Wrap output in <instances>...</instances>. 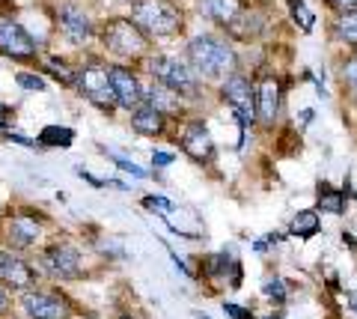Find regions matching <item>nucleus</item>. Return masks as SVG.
Here are the masks:
<instances>
[{
    "label": "nucleus",
    "mask_w": 357,
    "mask_h": 319,
    "mask_svg": "<svg viewBox=\"0 0 357 319\" xmlns=\"http://www.w3.org/2000/svg\"><path fill=\"white\" fill-rule=\"evenodd\" d=\"M331 3L340 9H357V0H331Z\"/></svg>",
    "instance_id": "33"
},
{
    "label": "nucleus",
    "mask_w": 357,
    "mask_h": 319,
    "mask_svg": "<svg viewBox=\"0 0 357 319\" xmlns=\"http://www.w3.org/2000/svg\"><path fill=\"white\" fill-rule=\"evenodd\" d=\"M0 283H6L13 290H27L33 283V269L24 260L13 257L9 251H0Z\"/></svg>",
    "instance_id": "13"
},
{
    "label": "nucleus",
    "mask_w": 357,
    "mask_h": 319,
    "mask_svg": "<svg viewBox=\"0 0 357 319\" xmlns=\"http://www.w3.org/2000/svg\"><path fill=\"white\" fill-rule=\"evenodd\" d=\"M6 239L13 242L15 248H27V245H33V242L39 239V224L33 221V218H27V215H15L13 221L6 224Z\"/></svg>",
    "instance_id": "16"
},
{
    "label": "nucleus",
    "mask_w": 357,
    "mask_h": 319,
    "mask_svg": "<svg viewBox=\"0 0 357 319\" xmlns=\"http://www.w3.org/2000/svg\"><path fill=\"white\" fill-rule=\"evenodd\" d=\"M143 206H146L149 212H158V215H167V212L173 209V203L164 200V197H146V200H143Z\"/></svg>",
    "instance_id": "28"
},
{
    "label": "nucleus",
    "mask_w": 357,
    "mask_h": 319,
    "mask_svg": "<svg viewBox=\"0 0 357 319\" xmlns=\"http://www.w3.org/2000/svg\"><path fill=\"white\" fill-rule=\"evenodd\" d=\"M319 227H321V218L316 209H304V212H298L292 218V236H301V239H310V236H316L319 233Z\"/></svg>",
    "instance_id": "19"
},
{
    "label": "nucleus",
    "mask_w": 357,
    "mask_h": 319,
    "mask_svg": "<svg viewBox=\"0 0 357 319\" xmlns=\"http://www.w3.org/2000/svg\"><path fill=\"white\" fill-rule=\"evenodd\" d=\"M72 138H75V131L60 128V126H48V128H42V135H39V140L48 144V147H69Z\"/></svg>",
    "instance_id": "22"
},
{
    "label": "nucleus",
    "mask_w": 357,
    "mask_h": 319,
    "mask_svg": "<svg viewBox=\"0 0 357 319\" xmlns=\"http://www.w3.org/2000/svg\"><path fill=\"white\" fill-rule=\"evenodd\" d=\"M77 87H81V93L89 98L93 105H98L102 111H114L119 105L116 102V90H114V81H110V69H105L102 63H89L81 69L77 75Z\"/></svg>",
    "instance_id": "4"
},
{
    "label": "nucleus",
    "mask_w": 357,
    "mask_h": 319,
    "mask_svg": "<svg viewBox=\"0 0 357 319\" xmlns=\"http://www.w3.org/2000/svg\"><path fill=\"white\" fill-rule=\"evenodd\" d=\"M146 105H152L155 111H161L164 117L167 114H176L178 111V93L170 90V87L158 84V87H152V90L146 93Z\"/></svg>",
    "instance_id": "17"
},
{
    "label": "nucleus",
    "mask_w": 357,
    "mask_h": 319,
    "mask_svg": "<svg viewBox=\"0 0 357 319\" xmlns=\"http://www.w3.org/2000/svg\"><path fill=\"white\" fill-rule=\"evenodd\" d=\"M0 54H6L13 60H30L36 57V42L18 21L0 18Z\"/></svg>",
    "instance_id": "7"
},
{
    "label": "nucleus",
    "mask_w": 357,
    "mask_h": 319,
    "mask_svg": "<svg viewBox=\"0 0 357 319\" xmlns=\"http://www.w3.org/2000/svg\"><path fill=\"white\" fill-rule=\"evenodd\" d=\"M188 60H191V69L203 78H223L236 63V54L227 42L215 36H194L188 42Z\"/></svg>",
    "instance_id": "1"
},
{
    "label": "nucleus",
    "mask_w": 357,
    "mask_h": 319,
    "mask_svg": "<svg viewBox=\"0 0 357 319\" xmlns=\"http://www.w3.org/2000/svg\"><path fill=\"white\" fill-rule=\"evenodd\" d=\"M268 319H283V316H268Z\"/></svg>",
    "instance_id": "36"
},
{
    "label": "nucleus",
    "mask_w": 357,
    "mask_h": 319,
    "mask_svg": "<svg viewBox=\"0 0 357 319\" xmlns=\"http://www.w3.org/2000/svg\"><path fill=\"white\" fill-rule=\"evenodd\" d=\"M122 319H134V316H122Z\"/></svg>",
    "instance_id": "37"
},
{
    "label": "nucleus",
    "mask_w": 357,
    "mask_h": 319,
    "mask_svg": "<svg viewBox=\"0 0 357 319\" xmlns=\"http://www.w3.org/2000/svg\"><path fill=\"white\" fill-rule=\"evenodd\" d=\"M262 292L268 295V299H274L277 304H283V302L289 299V290H286L283 278H268V281L262 283Z\"/></svg>",
    "instance_id": "23"
},
{
    "label": "nucleus",
    "mask_w": 357,
    "mask_h": 319,
    "mask_svg": "<svg viewBox=\"0 0 357 319\" xmlns=\"http://www.w3.org/2000/svg\"><path fill=\"white\" fill-rule=\"evenodd\" d=\"M182 149L194 161H208L211 156H215V140H211L208 128L203 123H188L185 131H182Z\"/></svg>",
    "instance_id": "11"
},
{
    "label": "nucleus",
    "mask_w": 357,
    "mask_h": 319,
    "mask_svg": "<svg viewBox=\"0 0 357 319\" xmlns=\"http://www.w3.org/2000/svg\"><path fill=\"white\" fill-rule=\"evenodd\" d=\"M45 269H48L54 278H77L81 274V254L72 245H54L45 251Z\"/></svg>",
    "instance_id": "9"
},
{
    "label": "nucleus",
    "mask_w": 357,
    "mask_h": 319,
    "mask_svg": "<svg viewBox=\"0 0 357 319\" xmlns=\"http://www.w3.org/2000/svg\"><path fill=\"white\" fill-rule=\"evenodd\" d=\"M116 164H119L122 170L134 173V176H146V170H143V168H137V164H134V161H128V158H116Z\"/></svg>",
    "instance_id": "30"
},
{
    "label": "nucleus",
    "mask_w": 357,
    "mask_h": 319,
    "mask_svg": "<svg viewBox=\"0 0 357 319\" xmlns=\"http://www.w3.org/2000/svg\"><path fill=\"white\" fill-rule=\"evenodd\" d=\"M149 72L158 78V84L170 87V90H176L178 96H197V75L191 66H185L182 60L176 57H152L149 60Z\"/></svg>",
    "instance_id": "5"
},
{
    "label": "nucleus",
    "mask_w": 357,
    "mask_h": 319,
    "mask_svg": "<svg viewBox=\"0 0 357 319\" xmlns=\"http://www.w3.org/2000/svg\"><path fill=\"white\" fill-rule=\"evenodd\" d=\"M105 45L119 54V57H140L146 51V33H143L131 18H114L107 21V27L102 33Z\"/></svg>",
    "instance_id": "3"
},
{
    "label": "nucleus",
    "mask_w": 357,
    "mask_h": 319,
    "mask_svg": "<svg viewBox=\"0 0 357 319\" xmlns=\"http://www.w3.org/2000/svg\"><path fill=\"white\" fill-rule=\"evenodd\" d=\"M277 114H280V84L274 78H265L256 87V119L262 126H274Z\"/></svg>",
    "instance_id": "12"
},
{
    "label": "nucleus",
    "mask_w": 357,
    "mask_h": 319,
    "mask_svg": "<svg viewBox=\"0 0 357 319\" xmlns=\"http://www.w3.org/2000/svg\"><path fill=\"white\" fill-rule=\"evenodd\" d=\"M126 3H131V6H134V3H140V0H126Z\"/></svg>",
    "instance_id": "35"
},
{
    "label": "nucleus",
    "mask_w": 357,
    "mask_h": 319,
    "mask_svg": "<svg viewBox=\"0 0 357 319\" xmlns=\"http://www.w3.org/2000/svg\"><path fill=\"white\" fill-rule=\"evenodd\" d=\"M24 311L33 319H66L69 316V304L51 292H27L24 295Z\"/></svg>",
    "instance_id": "10"
},
{
    "label": "nucleus",
    "mask_w": 357,
    "mask_h": 319,
    "mask_svg": "<svg viewBox=\"0 0 357 319\" xmlns=\"http://www.w3.org/2000/svg\"><path fill=\"white\" fill-rule=\"evenodd\" d=\"M15 81H18V87H24L27 93H42V90H45V81L39 78V75H27V72H21Z\"/></svg>",
    "instance_id": "27"
},
{
    "label": "nucleus",
    "mask_w": 357,
    "mask_h": 319,
    "mask_svg": "<svg viewBox=\"0 0 357 319\" xmlns=\"http://www.w3.org/2000/svg\"><path fill=\"white\" fill-rule=\"evenodd\" d=\"M131 21L146 36H173L182 30V13L170 0H140L131 6Z\"/></svg>",
    "instance_id": "2"
},
{
    "label": "nucleus",
    "mask_w": 357,
    "mask_h": 319,
    "mask_svg": "<svg viewBox=\"0 0 357 319\" xmlns=\"http://www.w3.org/2000/svg\"><path fill=\"white\" fill-rule=\"evenodd\" d=\"M110 81H114V90H116V102L122 107H128V111H134V107H140L143 102H146V93H143V87L137 81V75L122 69V66H114L110 69Z\"/></svg>",
    "instance_id": "8"
},
{
    "label": "nucleus",
    "mask_w": 357,
    "mask_h": 319,
    "mask_svg": "<svg viewBox=\"0 0 357 319\" xmlns=\"http://www.w3.org/2000/svg\"><path fill=\"white\" fill-rule=\"evenodd\" d=\"M292 15H295V21H301V30H312V13L301 0H292Z\"/></svg>",
    "instance_id": "26"
},
{
    "label": "nucleus",
    "mask_w": 357,
    "mask_h": 319,
    "mask_svg": "<svg viewBox=\"0 0 357 319\" xmlns=\"http://www.w3.org/2000/svg\"><path fill=\"white\" fill-rule=\"evenodd\" d=\"M342 81H345V87H349V93L357 98V57H351L342 66Z\"/></svg>",
    "instance_id": "25"
},
{
    "label": "nucleus",
    "mask_w": 357,
    "mask_h": 319,
    "mask_svg": "<svg viewBox=\"0 0 357 319\" xmlns=\"http://www.w3.org/2000/svg\"><path fill=\"white\" fill-rule=\"evenodd\" d=\"M9 140H15V144H21V147H36V140H27L24 135H18V131H13V135H9Z\"/></svg>",
    "instance_id": "32"
},
{
    "label": "nucleus",
    "mask_w": 357,
    "mask_h": 319,
    "mask_svg": "<svg viewBox=\"0 0 357 319\" xmlns=\"http://www.w3.org/2000/svg\"><path fill=\"white\" fill-rule=\"evenodd\" d=\"M48 72H51V75H57L63 84H75V72H72L63 60H57V57H51V60H48Z\"/></svg>",
    "instance_id": "24"
},
{
    "label": "nucleus",
    "mask_w": 357,
    "mask_h": 319,
    "mask_svg": "<svg viewBox=\"0 0 357 319\" xmlns=\"http://www.w3.org/2000/svg\"><path fill=\"white\" fill-rule=\"evenodd\" d=\"M241 9H244L241 0H206V13L215 21H220V24H232L241 15Z\"/></svg>",
    "instance_id": "18"
},
{
    "label": "nucleus",
    "mask_w": 357,
    "mask_h": 319,
    "mask_svg": "<svg viewBox=\"0 0 357 319\" xmlns=\"http://www.w3.org/2000/svg\"><path fill=\"white\" fill-rule=\"evenodd\" d=\"M333 30H337V36L342 42H349V45L357 48V9H342V15L337 18Z\"/></svg>",
    "instance_id": "21"
},
{
    "label": "nucleus",
    "mask_w": 357,
    "mask_h": 319,
    "mask_svg": "<svg viewBox=\"0 0 357 319\" xmlns=\"http://www.w3.org/2000/svg\"><path fill=\"white\" fill-rule=\"evenodd\" d=\"M60 30L77 45V42L89 39V30H93V27H89V18H86L84 9L66 3V6H60Z\"/></svg>",
    "instance_id": "14"
},
{
    "label": "nucleus",
    "mask_w": 357,
    "mask_h": 319,
    "mask_svg": "<svg viewBox=\"0 0 357 319\" xmlns=\"http://www.w3.org/2000/svg\"><path fill=\"white\" fill-rule=\"evenodd\" d=\"M6 304H9V295H6V290H3V287H0V313L6 311Z\"/></svg>",
    "instance_id": "34"
},
{
    "label": "nucleus",
    "mask_w": 357,
    "mask_h": 319,
    "mask_svg": "<svg viewBox=\"0 0 357 319\" xmlns=\"http://www.w3.org/2000/svg\"><path fill=\"white\" fill-rule=\"evenodd\" d=\"M223 313H227V316H232V319H253V313H250V311H244V307L232 304V302H227V304H223Z\"/></svg>",
    "instance_id": "29"
},
{
    "label": "nucleus",
    "mask_w": 357,
    "mask_h": 319,
    "mask_svg": "<svg viewBox=\"0 0 357 319\" xmlns=\"http://www.w3.org/2000/svg\"><path fill=\"white\" fill-rule=\"evenodd\" d=\"M152 161H155V168H170V164H173V156H170V152H155Z\"/></svg>",
    "instance_id": "31"
},
{
    "label": "nucleus",
    "mask_w": 357,
    "mask_h": 319,
    "mask_svg": "<svg viewBox=\"0 0 357 319\" xmlns=\"http://www.w3.org/2000/svg\"><path fill=\"white\" fill-rule=\"evenodd\" d=\"M316 209H321V212H331V215H340L342 209H345L342 191L331 188L328 182H321V185H319V206H316Z\"/></svg>",
    "instance_id": "20"
},
{
    "label": "nucleus",
    "mask_w": 357,
    "mask_h": 319,
    "mask_svg": "<svg viewBox=\"0 0 357 319\" xmlns=\"http://www.w3.org/2000/svg\"><path fill=\"white\" fill-rule=\"evenodd\" d=\"M223 98H227V105L236 111L241 128L256 123V90L244 75H229V78L223 81Z\"/></svg>",
    "instance_id": "6"
},
{
    "label": "nucleus",
    "mask_w": 357,
    "mask_h": 319,
    "mask_svg": "<svg viewBox=\"0 0 357 319\" xmlns=\"http://www.w3.org/2000/svg\"><path fill=\"white\" fill-rule=\"evenodd\" d=\"M131 128L140 131V135H149V138L161 135V131H164V114L143 102L140 107H134V111H131Z\"/></svg>",
    "instance_id": "15"
}]
</instances>
